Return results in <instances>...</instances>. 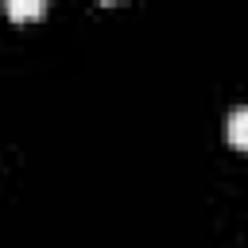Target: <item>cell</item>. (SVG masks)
I'll return each mask as SVG.
<instances>
[{"instance_id": "cell-1", "label": "cell", "mask_w": 248, "mask_h": 248, "mask_svg": "<svg viewBox=\"0 0 248 248\" xmlns=\"http://www.w3.org/2000/svg\"><path fill=\"white\" fill-rule=\"evenodd\" d=\"M225 136L236 151H248V105H236L225 120Z\"/></svg>"}, {"instance_id": "cell-2", "label": "cell", "mask_w": 248, "mask_h": 248, "mask_svg": "<svg viewBox=\"0 0 248 248\" xmlns=\"http://www.w3.org/2000/svg\"><path fill=\"white\" fill-rule=\"evenodd\" d=\"M4 12H8L12 19H35V16L46 12V4H43V0H8Z\"/></svg>"}]
</instances>
